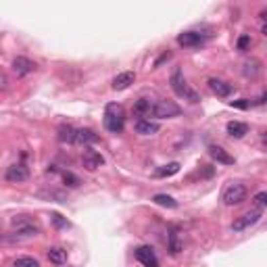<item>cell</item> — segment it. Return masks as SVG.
I'll return each mask as SVG.
<instances>
[{
  "mask_svg": "<svg viewBox=\"0 0 267 267\" xmlns=\"http://www.w3.org/2000/svg\"><path fill=\"white\" fill-rule=\"evenodd\" d=\"M125 125V113H123V107L111 103L107 105L105 109V128L111 132V134H119Z\"/></svg>",
  "mask_w": 267,
  "mask_h": 267,
  "instance_id": "1",
  "label": "cell"
},
{
  "mask_svg": "<svg viewBox=\"0 0 267 267\" xmlns=\"http://www.w3.org/2000/svg\"><path fill=\"white\" fill-rule=\"evenodd\" d=\"M169 84H171V90H174L179 98H184V100H190V103H199V94H196L190 86L186 84V80H184V75H182V71H176L174 75L169 77Z\"/></svg>",
  "mask_w": 267,
  "mask_h": 267,
  "instance_id": "2",
  "label": "cell"
},
{
  "mask_svg": "<svg viewBox=\"0 0 267 267\" xmlns=\"http://www.w3.org/2000/svg\"><path fill=\"white\" fill-rule=\"evenodd\" d=\"M182 113V109H179L174 100H156L153 105V113L155 117H159V119H171V117H178Z\"/></svg>",
  "mask_w": 267,
  "mask_h": 267,
  "instance_id": "3",
  "label": "cell"
},
{
  "mask_svg": "<svg viewBox=\"0 0 267 267\" xmlns=\"http://www.w3.org/2000/svg\"><path fill=\"white\" fill-rule=\"evenodd\" d=\"M248 196V190L242 184H232L227 186L223 190V202L227 207H234V205H240V202H245Z\"/></svg>",
  "mask_w": 267,
  "mask_h": 267,
  "instance_id": "4",
  "label": "cell"
},
{
  "mask_svg": "<svg viewBox=\"0 0 267 267\" xmlns=\"http://www.w3.org/2000/svg\"><path fill=\"white\" fill-rule=\"evenodd\" d=\"M261 215H263V211H261V209H253V211H248V213H245V215H240V217L234 219L232 230H234V232H245V230H248L250 225H255V223L259 222V219H261Z\"/></svg>",
  "mask_w": 267,
  "mask_h": 267,
  "instance_id": "5",
  "label": "cell"
},
{
  "mask_svg": "<svg viewBox=\"0 0 267 267\" xmlns=\"http://www.w3.org/2000/svg\"><path fill=\"white\" fill-rule=\"evenodd\" d=\"M27 178H29V169L23 163H15V165H11V167L6 169V179H9L11 184L25 182Z\"/></svg>",
  "mask_w": 267,
  "mask_h": 267,
  "instance_id": "6",
  "label": "cell"
},
{
  "mask_svg": "<svg viewBox=\"0 0 267 267\" xmlns=\"http://www.w3.org/2000/svg\"><path fill=\"white\" fill-rule=\"evenodd\" d=\"M82 165L88 171H94V169H98L100 165H105V159H103V155L100 153L92 151V148H86L84 155H82Z\"/></svg>",
  "mask_w": 267,
  "mask_h": 267,
  "instance_id": "7",
  "label": "cell"
},
{
  "mask_svg": "<svg viewBox=\"0 0 267 267\" xmlns=\"http://www.w3.org/2000/svg\"><path fill=\"white\" fill-rule=\"evenodd\" d=\"M178 44L184 46V48H196V46L205 44V36L196 34V31H184V34L178 36Z\"/></svg>",
  "mask_w": 267,
  "mask_h": 267,
  "instance_id": "8",
  "label": "cell"
},
{
  "mask_svg": "<svg viewBox=\"0 0 267 267\" xmlns=\"http://www.w3.org/2000/svg\"><path fill=\"white\" fill-rule=\"evenodd\" d=\"M136 259H138V263H142L146 267H156V265H159V259H156L153 246H146V245L136 248Z\"/></svg>",
  "mask_w": 267,
  "mask_h": 267,
  "instance_id": "9",
  "label": "cell"
},
{
  "mask_svg": "<svg viewBox=\"0 0 267 267\" xmlns=\"http://www.w3.org/2000/svg\"><path fill=\"white\" fill-rule=\"evenodd\" d=\"M134 130H136V134H140V136H153V134H156L161 128L156 121H151V119H138L136 125H134Z\"/></svg>",
  "mask_w": 267,
  "mask_h": 267,
  "instance_id": "10",
  "label": "cell"
},
{
  "mask_svg": "<svg viewBox=\"0 0 267 267\" xmlns=\"http://www.w3.org/2000/svg\"><path fill=\"white\" fill-rule=\"evenodd\" d=\"M207 84H209L211 92L217 94V96H222V98H225V96H230V94H232V86H230V84H225L223 80H217V77H211V80H209Z\"/></svg>",
  "mask_w": 267,
  "mask_h": 267,
  "instance_id": "11",
  "label": "cell"
},
{
  "mask_svg": "<svg viewBox=\"0 0 267 267\" xmlns=\"http://www.w3.org/2000/svg\"><path fill=\"white\" fill-rule=\"evenodd\" d=\"M134 82H136V73H134V71H123V73H119L113 80V90H128Z\"/></svg>",
  "mask_w": 267,
  "mask_h": 267,
  "instance_id": "12",
  "label": "cell"
},
{
  "mask_svg": "<svg viewBox=\"0 0 267 267\" xmlns=\"http://www.w3.org/2000/svg\"><path fill=\"white\" fill-rule=\"evenodd\" d=\"M34 69H36V65L25 57H17L13 61V71L17 75H27V73L34 71Z\"/></svg>",
  "mask_w": 267,
  "mask_h": 267,
  "instance_id": "13",
  "label": "cell"
},
{
  "mask_svg": "<svg viewBox=\"0 0 267 267\" xmlns=\"http://www.w3.org/2000/svg\"><path fill=\"white\" fill-rule=\"evenodd\" d=\"M209 155H211V159H215L222 165H234V156L230 153H225L222 146H209Z\"/></svg>",
  "mask_w": 267,
  "mask_h": 267,
  "instance_id": "14",
  "label": "cell"
},
{
  "mask_svg": "<svg viewBox=\"0 0 267 267\" xmlns=\"http://www.w3.org/2000/svg\"><path fill=\"white\" fill-rule=\"evenodd\" d=\"M153 113V103L148 98H140L136 100V105H134V115L140 117V119H144V117H151Z\"/></svg>",
  "mask_w": 267,
  "mask_h": 267,
  "instance_id": "15",
  "label": "cell"
},
{
  "mask_svg": "<svg viewBox=\"0 0 267 267\" xmlns=\"http://www.w3.org/2000/svg\"><path fill=\"white\" fill-rule=\"evenodd\" d=\"M100 140L98 134H94L92 130H75V142L77 144H96Z\"/></svg>",
  "mask_w": 267,
  "mask_h": 267,
  "instance_id": "16",
  "label": "cell"
},
{
  "mask_svg": "<svg viewBox=\"0 0 267 267\" xmlns=\"http://www.w3.org/2000/svg\"><path fill=\"white\" fill-rule=\"evenodd\" d=\"M48 261L54 263V265L67 263V250L61 248V246H52V248H48Z\"/></svg>",
  "mask_w": 267,
  "mask_h": 267,
  "instance_id": "17",
  "label": "cell"
},
{
  "mask_svg": "<svg viewBox=\"0 0 267 267\" xmlns=\"http://www.w3.org/2000/svg\"><path fill=\"white\" fill-rule=\"evenodd\" d=\"M227 134H230L232 138H242L248 134V125L242 121H230L227 123Z\"/></svg>",
  "mask_w": 267,
  "mask_h": 267,
  "instance_id": "18",
  "label": "cell"
},
{
  "mask_svg": "<svg viewBox=\"0 0 267 267\" xmlns=\"http://www.w3.org/2000/svg\"><path fill=\"white\" fill-rule=\"evenodd\" d=\"M59 140L63 144H73L75 142V130L71 125H61L59 128Z\"/></svg>",
  "mask_w": 267,
  "mask_h": 267,
  "instance_id": "19",
  "label": "cell"
},
{
  "mask_svg": "<svg viewBox=\"0 0 267 267\" xmlns=\"http://www.w3.org/2000/svg\"><path fill=\"white\" fill-rule=\"evenodd\" d=\"M178 171H179V163H167L161 169L155 171V178H169V176H176Z\"/></svg>",
  "mask_w": 267,
  "mask_h": 267,
  "instance_id": "20",
  "label": "cell"
},
{
  "mask_svg": "<svg viewBox=\"0 0 267 267\" xmlns=\"http://www.w3.org/2000/svg\"><path fill=\"white\" fill-rule=\"evenodd\" d=\"M153 202H155V205H159V207H167V209H176L178 207V202L171 199V196H167V194H155Z\"/></svg>",
  "mask_w": 267,
  "mask_h": 267,
  "instance_id": "21",
  "label": "cell"
},
{
  "mask_svg": "<svg viewBox=\"0 0 267 267\" xmlns=\"http://www.w3.org/2000/svg\"><path fill=\"white\" fill-rule=\"evenodd\" d=\"M169 250L171 255H178L182 250V240H179V232H171L169 234Z\"/></svg>",
  "mask_w": 267,
  "mask_h": 267,
  "instance_id": "22",
  "label": "cell"
},
{
  "mask_svg": "<svg viewBox=\"0 0 267 267\" xmlns=\"http://www.w3.org/2000/svg\"><path fill=\"white\" fill-rule=\"evenodd\" d=\"M50 219H52L54 227H59V230H69V227H71V223L67 222V217H63L61 213H52Z\"/></svg>",
  "mask_w": 267,
  "mask_h": 267,
  "instance_id": "23",
  "label": "cell"
},
{
  "mask_svg": "<svg viewBox=\"0 0 267 267\" xmlns=\"http://www.w3.org/2000/svg\"><path fill=\"white\" fill-rule=\"evenodd\" d=\"M63 182H65L67 188H77L82 184V179L77 178L75 174H71V171H65V174H63Z\"/></svg>",
  "mask_w": 267,
  "mask_h": 267,
  "instance_id": "24",
  "label": "cell"
},
{
  "mask_svg": "<svg viewBox=\"0 0 267 267\" xmlns=\"http://www.w3.org/2000/svg\"><path fill=\"white\" fill-rule=\"evenodd\" d=\"M245 75H246V77H257V75H259V61H248V63H245Z\"/></svg>",
  "mask_w": 267,
  "mask_h": 267,
  "instance_id": "25",
  "label": "cell"
},
{
  "mask_svg": "<svg viewBox=\"0 0 267 267\" xmlns=\"http://www.w3.org/2000/svg\"><path fill=\"white\" fill-rule=\"evenodd\" d=\"M250 46H253V40H250V36L248 34H242L240 38H238V42H236V48L240 50V52H245V50H248Z\"/></svg>",
  "mask_w": 267,
  "mask_h": 267,
  "instance_id": "26",
  "label": "cell"
},
{
  "mask_svg": "<svg viewBox=\"0 0 267 267\" xmlns=\"http://www.w3.org/2000/svg\"><path fill=\"white\" fill-rule=\"evenodd\" d=\"M13 265H31V267H38L40 263H38V259L34 257H19V259H15Z\"/></svg>",
  "mask_w": 267,
  "mask_h": 267,
  "instance_id": "27",
  "label": "cell"
},
{
  "mask_svg": "<svg viewBox=\"0 0 267 267\" xmlns=\"http://www.w3.org/2000/svg\"><path fill=\"white\" fill-rule=\"evenodd\" d=\"M232 107H236V109H248L250 103L246 98H240V100H232Z\"/></svg>",
  "mask_w": 267,
  "mask_h": 267,
  "instance_id": "28",
  "label": "cell"
},
{
  "mask_svg": "<svg viewBox=\"0 0 267 267\" xmlns=\"http://www.w3.org/2000/svg\"><path fill=\"white\" fill-rule=\"evenodd\" d=\"M255 202L259 207H263V205H267V194L265 192H259L257 196H255Z\"/></svg>",
  "mask_w": 267,
  "mask_h": 267,
  "instance_id": "29",
  "label": "cell"
},
{
  "mask_svg": "<svg viewBox=\"0 0 267 267\" xmlns=\"http://www.w3.org/2000/svg\"><path fill=\"white\" fill-rule=\"evenodd\" d=\"M169 59H171V52H163V54H161V57H159V59H156V61H155V67H161V65H163V63H165V61H169Z\"/></svg>",
  "mask_w": 267,
  "mask_h": 267,
  "instance_id": "30",
  "label": "cell"
},
{
  "mask_svg": "<svg viewBox=\"0 0 267 267\" xmlns=\"http://www.w3.org/2000/svg\"><path fill=\"white\" fill-rule=\"evenodd\" d=\"M6 84H9V80H6V75H4V73H0V88L4 90V88H6Z\"/></svg>",
  "mask_w": 267,
  "mask_h": 267,
  "instance_id": "31",
  "label": "cell"
}]
</instances>
